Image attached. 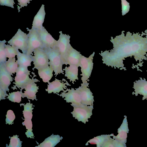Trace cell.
<instances>
[{
	"mask_svg": "<svg viewBox=\"0 0 147 147\" xmlns=\"http://www.w3.org/2000/svg\"><path fill=\"white\" fill-rule=\"evenodd\" d=\"M123 32L114 38L111 37L112 49L101 52L103 63L107 65L124 68L123 60L126 58L133 56L136 61L145 58L147 53V38L129 32L125 35Z\"/></svg>",
	"mask_w": 147,
	"mask_h": 147,
	"instance_id": "1",
	"label": "cell"
},
{
	"mask_svg": "<svg viewBox=\"0 0 147 147\" xmlns=\"http://www.w3.org/2000/svg\"><path fill=\"white\" fill-rule=\"evenodd\" d=\"M43 48L47 53L49 60V65L53 69L55 75L56 76L61 73L64 74L63 69V64L57 47Z\"/></svg>",
	"mask_w": 147,
	"mask_h": 147,
	"instance_id": "2",
	"label": "cell"
},
{
	"mask_svg": "<svg viewBox=\"0 0 147 147\" xmlns=\"http://www.w3.org/2000/svg\"><path fill=\"white\" fill-rule=\"evenodd\" d=\"M11 75L6 69L4 63H0V100L5 99L8 95L7 91L9 90V86L13 81Z\"/></svg>",
	"mask_w": 147,
	"mask_h": 147,
	"instance_id": "3",
	"label": "cell"
},
{
	"mask_svg": "<svg viewBox=\"0 0 147 147\" xmlns=\"http://www.w3.org/2000/svg\"><path fill=\"white\" fill-rule=\"evenodd\" d=\"M95 52H94L88 57L82 55L81 57L80 67L82 77L81 79L82 84L88 83V80L91 75L93 66V60Z\"/></svg>",
	"mask_w": 147,
	"mask_h": 147,
	"instance_id": "4",
	"label": "cell"
},
{
	"mask_svg": "<svg viewBox=\"0 0 147 147\" xmlns=\"http://www.w3.org/2000/svg\"><path fill=\"white\" fill-rule=\"evenodd\" d=\"M28 34L19 29L14 36L7 41V43L16 49L20 50L22 53H26L28 48Z\"/></svg>",
	"mask_w": 147,
	"mask_h": 147,
	"instance_id": "5",
	"label": "cell"
},
{
	"mask_svg": "<svg viewBox=\"0 0 147 147\" xmlns=\"http://www.w3.org/2000/svg\"><path fill=\"white\" fill-rule=\"evenodd\" d=\"M93 105H83L78 106H75L73 111L71 112L73 117L78 121H81L86 124L88 121V119L92 115Z\"/></svg>",
	"mask_w": 147,
	"mask_h": 147,
	"instance_id": "6",
	"label": "cell"
},
{
	"mask_svg": "<svg viewBox=\"0 0 147 147\" xmlns=\"http://www.w3.org/2000/svg\"><path fill=\"white\" fill-rule=\"evenodd\" d=\"M29 31L28 35V48L26 54L32 55L34 51L39 48H44L39 34L36 29L32 28L31 29L27 28Z\"/></svg>",
	"mask_w": 147,
	"mask_h": 147,
	"instance_id": "7",
	"label": "cell"
},
{
	"mask_svg": "<svg viewBox=\"0 0 147 147\" xmlns=\"http://www.w3.org/2000/svg\"><path fill=\"white\" fill-rule=\"evenodd\" d=\"M32 56L34 65V69H37L46 67L49 65V60L46 51L43 48H39L33 52Z\"/></svg>",
	"mask_w": 147,
	"mask_h": 147,
	"instance_id": "8",
	"label": "cell"
},
{
	"mask_svg": "<svg viewBox=\"0 0 147 147\" xmlns=\"http://www.w3.org/2000/svg\"><path fill=\"white\" fill-rule=\"evenodd\" d=\"M60 94L57 93L56 94L61 96L63 98H64V100H66L67 102L71 103V105L72 107L84 105L81 103L80 96L76 89L75 90L72 88L71 89L67 88L66 90Z\"/></svg>",
	"mask_w": 147,
	"mask_h": 147,
	"instance_id": "9",
	"label": "cell"
},
{
	"mask_svg": "<svg viewBox=\"0 0 147 147\" xmlns=\"http://www.w3.org/2000/svg\"><path fill=\"white\" fill-rule=\"evenodd\" d=\"M59 33L60 34L57 40V48L63 64H64L66 55L71 46L70 43V36L63 34L61 31L59 32Z\"/></svg>",
	"mask_w": 147,
	"mask_h": 147,
	"instance_id": "10",
	"label": "cell"
},
{
	"mask_svg": "<svg viewBox=\"0 0 147 147\" xmlns=\"http://www.w3.org/2000/svg\"><path fill=\"white\" fill-rule=\"evenodd\" d=\"M89 83L81 84V86L75 88L79 92L80 96L81 103L86 105H93L94 96L89 87Z\"/></svg>",
	"mask_w": 147,
	"mask_h": 147,
	"instance_id": "11",
	"label": "cell"
},
{
	"mask_svg": "<svg viewBox=\"0 0 147 147\" xmlns=\"http://www.w3.org/2000/svg\"><path fill=\"white\" fill-rule=\"evenodd\" d=\"M37 30L43 45L44 48H54L57 47V40H55L48 33L44 27Z\"/></svg>",
	"mask_w": 147,
	"mask_h": 147,
	"instance_id": "12",
	"label": "cell"
},
{
	"mask_svg": "<svg viewBox=\"0 0 147 147\" xmlns=\"http://www.w3.org/2000/svg\"><path fill=\"white\" fill-rule=\"evenodd\" d=\"M82 54L71 45L66 56L64 64L76 65L80 67Z\"/></svg>",
	"mask_w": 147,
	"mask_h": 147,
	"instance_id": "13",
	"label": "cell"
},
{
	"mask_svg": "<svg viewBox=\"0 0 147 147\" xmlns=\"http://www.w3.org/2000/svg\"><path fill=\"white\" fill-rule=\"evenodd\" d=\"M30 71L27 72L19 74H16L14 78L15 82L13 83L15 85L12 88L13 90L16 88L17 87L18 88H21L20 91L24 88L25 86L28 83L34 80L35 78H30L29 75H30Z\"/></svg>",
	"mask_w": 147,
	"mask_h": 147,
	"instance_id": "14",
	"label": "cell"
},
{
	"mask_svg": "<svg viewBox=\"0 0 147 147\" xmlns=\"http://www.w3.org/2000/svg\"><path fill=\"white\" fill-rule=\"evenodd\" d=\"M124 117L125 118L122 124L118 129V134L116 136H115L114 135V134H111V136H113V138L114 139L123 144H126L127 142V134L129 132V129L127 119V117L125 115Z\"/></svg>",
	"mask_w": 147,
	"mask_h": 147,
	"instance_id": "15",
	"label": "cell"
},
{
	"mask_svg": "<svg viewBox=\"0 0 147 147\" xmlns=\"http://www.w3.org/2000/svg\"><path fill=\"white\" fill-rule=\"evenodd\" d=\"M134 92H133V95L135 94L137 96L138 94L142 95V100H147V81L146 79L140 78V79L136 80L134 82L133 87Z\"/></svg>",
	"mask_w": 147,
	"mask_h": 147,
	"instance_id": "16",
	"label": "cell"
},
{
	"mask_svg": "<svg viewBox=\"0 0 147 147\" xmlns=\"http://www.w3.org/2000/svg\"><path fill=\"white\" fill-rule=\"evenodd\" d=\"M39 81L36 79L28 84L24 88L25 91L24 93L22 92V97L24 98L26 97L29 99H32L33 100H36V93L38 92V87L37 86L35 82Z\"/></svg>",
	"mask_w": 147,
	"mask_h": 147,
	"instance_id": "17",
	"label": "cell"
},
{
	"mask_svg": "<svg viewBox=\"0 0 147 147\" xmlns=\"http://www.w3.org/2000/svg\"><path fill=\"white\" fill-rule=\"evenodd\" d=\"M48 83L47 88L46 89V91H47L49 94L52 92L58 93L61 91H63L64 89H66L67 88L66 85L71 86L67 81L65 83H64L56 78L54 81L51 82H49Z\"/></svg>",
	"mask_w": 147,
	"mask_h": 147,
	"instance_id": "18",
	"label": "cell"
},
{
	"mask_svg": "<svg viewBox=\"0 0 147 147\" xmlns=\"http://www.w3.org/2000/svg\"><path fill=\"white\" fill-rule=\"evenodd\" d=\"M45 15L44 5L42 4L34 18L32 28L37 30L42 28L43 27L42 24L44 21Z\"/></svg>",
	"mask_w": 147,
	"mask_h": 147,
	"instance_id": "19",
	"label": "cell"
},
{
	"mask_svg": "<svg viewBox=\"0 0 147 147\" xmlns=\"http://www.w3.org/2000/svg\"><path fill=\"white\" fill-rule=\"evenodd\" d=\"M78 67L76 65H70L68 67L66 66L63 69L65 71V76L74 84V82H76V80H78Z\"/></svg>",
	"mask_w": 147,
	"mask_h": 147,
	"instance_id": "20",
	"label": "cell"
},
{
	"mask_svg": "<svg viewBox=\"0 0 147 147\" xmlns=\"http://www.w3.org/2000/svg\"><path fill=\"white\" fill-rule=\"evenodd\" d=\"M38 73L40 78L44 82H49L53 76L54 70L49 65L38 69Z\"/></svg>",
	"mask_w": 147,
	"mask_h": 147,
	"instance_id": "21",
	"label": "cell"
},
{
	"mask_svg": "<svg viewBox=\"0 0 147 147\" xmlns=\"http://www.w3.org/2000/svg\"><path fill=\"white\" fill-rule=\"evenodd\" d=\"M63 138L58 135L53 134L45 139L44 141L39 145L35 147H54Z\"/></svg>",
	"mask_w": 147,
	"mask_h": 147,
	"instance_id": "22",
	"label": "cell"
},
{
	"mask_svg": "<svg viewBox=\"0 0 147 147\" xmlns=\"http://www.w3.org/2000/svg\"><path fill=\"white\" fill-rule=\"evenodd\" d=\"M16 56L19 66L26 67L31 66V63L33 61L32 55L22 53L18 50Z\"/></svg>",
	"mask_w": 147,
	"mask_h": 147,
	"instance_id": "23",
	"label": "cell"
},
{
	"mask_svg": "<svg viewBox=\"0 0 147 147\" xmlns=\"http://www.w3.org/2000/svg\"><path fill=\"white\" fill-rule=\"evenodd\" d=\"M110 135H102L95 137L88 141L86 144V145H88L89 143L91 144H96L97 147H102L104 143L108 140L111 136Z\"/></svg>",
	"mask_w": 147,
	"mask_h": 147,
	"instance_id": "24",
	"label": "cell"
},
{
	"mask_svg": "<svg viewBox=\"0 0 147 147\" xmlns=\"http://www.w3.org/2000/svg\"><path fill=\"white\" fill-rule=\"evenodd\" d=\"M4 64L6 69L11 75L16 72L19 65L15 57L8 59Z\"/></svg>",
	"mask_w": 147,
	"mask_h": 147,
	"instance_id": "25",
	"label": "cell"
},
{
	"mask_svg": "<svg viewBox=\"0 0 147 147\" xmlns=\"http://www.w3.org/2000/svg\"><path fill=\"white\" fill-rule=\"evenodd\" d=\"M32 103H31L30 102L26 103L24 105V110L23 111V116L24 119L31 120L32 117V110L34 107Z\"/></svg>",
	"mask_w": 147,
	"mask_h": 147,
	"instance_id": "26",
	"label": "cell"
},
{
	"mask_svg": "<svg viewBox=\"0 0 147 147\" xmlns=\"http://www.w3.org/2000/svg\"><path fill=\"white\" fill-rule=\"evenodd\" d=\"M18 50L9 44H5V50L7 58L11 59L15 57L17 54Z\"/></svg>",
	"mask_w": 147,
	"mask_h": 147,
	"instance_id": "27",
	"label": "cell"
},
{
	"mask_svg": "<svg viewBox=\"0 0 147 147\" xmlns=\"http://www.w3.org/2000/svg\"><path fill=\"white\" fill-rule=\"evenodd\" d=\"M24 121L22 123L23 125H25L26 129L27 130L25 134L27 137L31 138H34V134L32 131V122L31 119H24Z\"/></svg>",
	"mask_w": 147,
	"mask_h": 147,
	"instance_id": "28",
	"label": "cell"
},
{
	"mask_svg": "<svg viewBox=\"0 0 147 147\" xmlns=\"http://www.w3.org/2000/svg\"><path fill=\"white\" fill-rule=\"evenodd\" d=\"M22 92L17 91L9 93L7 98L11 102L19 103L21 101Z\"/></svg>",
	"mask_w": 147,
	"mask_h": 147,
	"instance_id": "29",
	"label": "cell"
},
{
	"mask_svg": "<svg viewBox=\"0 0 147 147\" xmlns=\"http://www.w3.org/2000/svg\"><path fill=\"white\" fill-rule=\"evenodd\" d=\"M5 40L0 41V63H4L6 61L7 57L5 50Z\"/></svg>",
	"mask_w": 147,
	"mask_h": 147,
	"instance_id": "30",
	"label": "cell"
},
{
	"mask_svg": "<svg viewBox=\"0 0 147 147\" xmlns=\"http://www.w3.org/2000/svg\"><path fill=\"white\" fill-rule=\"evenodd\" d=\"M22 142L17 135H14L11 137L9 144L8 146L7 145L6 147H21Z\"/></svg>",
	"mask_w": 147,
	"mask_h": 147,
	"instance_id": "31",
	"label": "cell"
},
{
	"mask_svg": "<svg viewBox=\"0 0 147 147\" xmlns=\"http://www.w3.org/2000/svg\"><path fill=\"white\" fill-rule=\"evenodd\" d=\"M15 118V115L13 111L11 110H8L6 115V123L12 125Z\"/></svg>",
	"mask_w": 147,
	"mask_h": 147,
	"instance_id": "32",
	"label": "cell"
},
{
	"mask_svg": "<svg viewBox=\"0 0 147 147\" xmlns=\"http://www.w3.org/2000/svg\"><path fill=\"white\" fill-rule=\"evenodd\" d=\"M122 14V16L125 15L129 10V3L126 0H121Z\"/></svg>",
	"mask_w": 147,
	"mask_h": 147,
	"instance_id": "33",
	"label": "cell"
},
{
	"mask_svg": "<svg viewBox=\"0 0 147 147\" xmlns=\"http://www.w3.org/2000/svg\"><path fill=\"white\" fill-rule=\"evenodd\" d=\"M0 5H5L14 8V4H15L14 0H0Z\"/></svg>",
	"mask_w": 147,
	"mask_h": 147,
	"instance_id": "34",
	"label": "cell"
},
{
	"mask_svg": "<svg viewBox=\"0 0 147 147\" xmlns=\"http://www.w3.org/2000/svg\"><path fill=\"white\" fill-rule=\"evenodd\" d=\"M32 0H18V4L20 5V7L19 8V12L20 11V9L22 7H24V6H27L28 3L29 4L30 3V1Z\"/></svg>",
	"mask_w": 147,
	"mask_h": 147,
	"instance_id": "35",
	"label": "cell"
}]
</instances>
